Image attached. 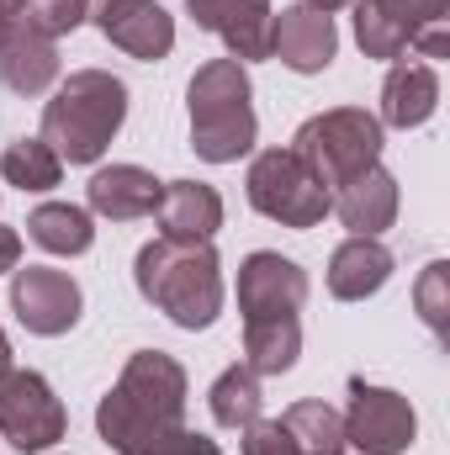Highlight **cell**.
Segmentation results:
<instances>
[{
    "label": "cell",
    "instance_id": "6",
    "mask_svg": "<svg viewBox=\"0 0 450 455\" xmlns=\"http://www.w3.org/2000/svg\"><path fill=\"white\" fill-rule=\"evenodd\" d=\"M249 207L281 228H318L334 212V196L318 186V175L292 148H265L249 164Z\"/></svg>",
    "mask_w": 450,
    "mask_h": 455
},
{
    "label": "cell",
    "instance_id": "7",
    "mask_svg": "<svg viewBox=\"0 0 450 455\" xmlns=\"http://www.w3.org/2000/svg\"><path fill=\"white\" fill-rule=\"evenodd\" d=\"M64 429H69V413L37 371H11L0 381V435L11 440V451H53L64 440Z\"/></svg>",
    "mask_w": 450,
    "mask_h": 455
},
{
    "label": "cell",
    "instance_id": "23",
    "mask_svg": "<svg viewBox=\"0 0 450 455\" xmlns=\"http://www.w3.org/2000/svg\"><path fill=\"white\" fill-rule=\"evenodd\" d=\"M286 435L297 440V455H344V419H339L329 403L318 397H302L281 413Z\"/></svg>",
    "mask_w": 450,
    "mask_h": 455
},
{
    "label": "cell",
    "instance_id": "16",
    "mask_svg": "<svg viewBox=\"0 0 450 455\" xmlns=\"http://www.w3.org/2000/svg\"><path fill=\"white\" fill-rule=\"evenodd\" d=\"M435 107H440V75H435V64H424V59H392L376 122L408 132V127H424L435 116Z\"/></svg>",
    "mask_w": 450,
    "mask_h": 455
},
{
    "label": "cell",
    "instance_id": "17",
    "mask_svg": "<svg viewBox=\"0 0 450 455\" xmlns=\"http://www.w3.org/2000/svg\"><path fill=\"white\" fill-rule=\"evenodd\" d=\"M334 212L355 238H376L382 228H392V218H398V180L382 164L360 170L355 180H344L334 191Z\"/></svg>",
    "mask_w": 450,
    "mask_h": 455
},
{
    "label": "cell",
    "instance_id": "22",
    "mask_svg": "<svg viewBox=\"0 0 450 455\" xmlns=\"http://www.w3.org/2000/svg\"><path fill=\"white\" fill-rule=\"evenodd\" d=\"M302 355V323L297 313H270V318H244V365L254 376H286Z\"/></svg>",
    "mask_w": 450,
    "mask_h": 455
},
{
    "label": "cell",
    "instance_id": "2",
    "mask_svg": "<svg viewBox=\"0 0 450 455\" xmlns=\"http://www.w3.org/2000/svg\"><path fill=\"white\" fill-rule=\"evenodd\" d=\"M122 116H127V85L107 69H80L43 107L37 138L59 154V164H96L117 138Z\"/></svg>",
    "mask_w": 450,
    "mask_h": 455
},
{
    "label": "cell",
    "instance_id": "21",
    "mask_svg": "<svg viewBox=\"0 0 450 455\" xmlns=\"http://www.w3.org/2000/svg\"><path fill=\"white\" fill-rule=\"evenodd\" d=\"M0 80L16 96H43L59 80V48H53V37H37V32H27L16 21L5 32V43H0Z\"/></svg>",
    "mask_w": 450,
    "mask_h": 455
},
{
    "label": "cell",
    "instance_id": "5",
    "mask_svg": "<svg viewBox=\"0 0 450 455\" xmlns=\"http://www.w3.org/2000/svg\"><path fill=\"white\" fill-rule=\"evenodd\" d=\"M355 43L366 48V59H403L408 48L446 59L450 0H355Z\"/></svg>",
    "mask_w": 450,
    "mask_h": 455
},
{
    "label": "cell",
    "instance_id": "9",
    "mask_svg": "<svg viewBox=\"0 0 450 455\" xmlns=\"http://www.w3.org/2000/svg\"><path fill=\"white\" fill-rule=\"evenodd\" d=\"M419 435L414 403L387 392V387H366L350 381V413H344V445L360 455H403Z\"/></svg>",
    "mask_w": 450,
    "mask_h": 455
},
{
    "label": "cell",
    "instance_id": "18",
    "mask_svg": "<svg viewBox=\"0 0 450 455\" xmlns=\"http://www.w3.org/2000/svg\"><path fill=\"white\" fill-rule=\"evenodd\" d=\"M159 180L149 175V170H138V164H112V170H96L91 175V186H85V202H91V212H101V218H112V223H138V218H149L154 207H159Z\"/></svg>",
    "mask_w": 450,
    "mask_h": 455
},
{
    "label": "cell",
    "instance_id": "32",
    "mask_svg": "<svg viewBox=\"0 0 450 455\" xmlns=\"http://www.w3.org/2000/svg\"><path fill=\"white\" fill-rule=\"evenodd\" d=\"M11 376V339H5V329H0V381Z\"/></svg>",
    "mask_w": 450,
    "mask_h": 455
},
{
    "label": "cell",
    "instance_id": "20",
    "mask_svg": "<svg viewBox=\"0 0 450 455\" xmlns=\"http://www.w3.org/2000/svg\"><path fill=\"white\" fill-rule=\"evenodd\" d=\"M154 212H159L165 238H213L223 228V196L202 180H170Z\"/></svg>",
    "mask_w": 450,
    "mask_h": 455
},
{
    "label": "cell",
    "instance_id": "11",
    "mask_svg": "<svg viewBox=\"0 0 450 455\" xmlns=\"http://www.w3.org/2000/svg\"><path fill=\"white\" fill-rule=\"evenodd\" d=\"M85 21H96L107 43H117L127 59H143V64L175 48V21L154 0H85Z\"/></svg>",
    "mask_w": 450,
    "mask_h": 455
},
{
    "label": "cell",
    "instance_id": "31",
    "mask_svg": "<svg viewBox=\"0 0 450 455\" xmlns=\"http://www.w3.org/2000/svg\"><path fill=\"white\" fill-rule=\"evenodd\" d=\"M21 5L27 0H0V27H16L21 21Z\"/></svg>",
    "mask_w": 450,
    "mask_h": 455
},
{
    "label": "cell",
    "instance_id": "8",
    "mask_svg": "<svg viewBox=\"0 0 450 455\" xmlns=\"http://www.w3.org/2000/svg\"><path fill=\"white\" fill-rule=\"evenodd\" d=\"M107 397H112L122 413H133V419H149V424H186V371H181V360L165 355V349H138V355L122 365V376H117V387Z\"/></svg>",
    "mask_w": 450,
    "mask_h": 455
},
{
    "label": "cell",
    "instance_id": "33",
    "mask_svg": "<svg viewBox=\"0 0 450 455\" xmlns=\"http://www.w3.org/2000/svg\"><path fill=\"white\" fill-rule=\"evenodd\" d=\"M302 5H313V11H324V16H329V11H339V5H350V0H302Z\"/></svg>",
    "mask_w": 450,
    "mask_h": 455
},
{
    "label": "cell",
    "instance_id": "24",
    "mask_svg": "<svg viewBox=\"0 0 450 455\" xmlns=\"http://www.w3.org/2000/svg\"><path fill=\"white\" fill-rule=\"evenodd\" d=\"M27 233L48 249V254H85L96 228H91V212L85 207H69V202H43L32 218H27Z\"/></svg>",
    "mask_w": 450,
    "mask_h": 455
},
{
    "label": "cell",
    "instance_id": "26",
    "mask_svg": "<svg viewBox=\"0 0 450 455\" xmlns=\"http://www.w3.org/2000/svg\"><path fill=\"white\" fill-rule=\"evenodd\" d=\"M0 175H5L11 186H21V191H53L59 175H64V164H59V154H53L43 138H16V143L0 154Z\"/></svg>",
    "mask_w": 450,
    "mask_h": 455
},
{
    "label": "cell",
    "instance_id": "15",
    "mask_svg": "<svg viewBox=\"0 0 450 455\" xmlns=\"http://www.w3.org/2000/svg\"><path fill=\"white\" fill-rule=\"evenodd\" d=\"M270 53L297 69V75H318L329 69L339 53V32L334 16L313 11V5H286L281 16H270Z\"/></svg>",
    "mask_w": 450,
    "mask_h": 455
},
{
    "label": "cell",
    "instance_id": "10",
    "mask_svg": "<svg viewBox=\"0 0 450 455\" xmlns=\"http://www.w3.org/2000/svg\"><path fill=\"white\" fill-rule=\"evenodd\" d=\"M80 286L75 275L64 270H48V265H27V270H11V313L21 318L27 334H43V339H59L80 323Z\"/></svg>",
    "mask_w": 450,
    "mask_h": 455
},
{
    "label": "cell",
    "instance_id": "30",
    "mask_svg": "<svg viewBox=\"0 0 450 455\" xmlns=\"http://www.w3.org/2000/svg\"><path fill=\"white\" fill-rule=\"evenodd\" d=\"M16 265H21V238H16V228L0 223V275L16 270Z\"/></svg>",
    "mask_w": 450,
    "mask_h": 455
},
{
    "label": "cell",
    "instance_id": "29",
    "mask_svg": "<svg viewBox=\"0 0 450 455\" xmlns=\"http://www.w3.org/2000/svg\"><path fill=\"white\" fill-rule=\"evenodd\" d=\"M244 455H297V440L286 435L281 419H254L244 429Z\"/></svg>",
    "mask_w": 450,
    "mask_h": 455
},
{
    "label": "cell",
    "instance_id": "4",
    "mask_svg": "<svg viewBox=\"0 0 450 455\" xmlns=\"http://www.w3.org/2000/svg\"><path fill=\"white\" fill-rule=\"evenodd\" d=\"M292 154L318 175V186L334 196L344 180L371 170L382 159V122L366 107H334L324 116H308L292 138Z\"/></svg>",
    "mask_w": 450,
    "mask_h": 455
},
{
    "label": "cell",
    "instance_id": "25",
    "mask_svg": "<svg viewBox=\"0 0 450 455\" xmlns=\"http://www.w3.org/2000/svg\"><path fill=\"white\" fill-rule=\"evenodd\" d=\"M213 419L223 424V429H249L254 419H260V408H265V397H260V376L249 371V365H228L223 376L213 381Z\"/></svg>",
    "mask_w": 450,
    "mask_h": 455
},
{
    "label": "cell",
    "instance_id": "28",
    "mask_svg": "<svg viewBox=\"0 0 450 455\" xmlns=\"http://www.w3.org/2000/svg\"><path fill=\"white\" fill-rule=\"evenodd\" d=\"M446 259H435L430 270H424V281H419V313H424V323L435 329V334H446Z\"/></svg>",
    "mask_w": 450,
    "mask_h": 455
},
{
    "label": "cell",
    "instance_id": "12",
    "mask_svg": "<svg viewBox=\"0 0 450 455\" xmlns=\"http://www.w3.org/2000/svg\"><path fill=\"white\" fill-rule=\"evenodd\" d=\"M96 429H101V440H107L117 455H223L218 440H207V435H197V429H186V424H149V419H133V413L117 408L112 397H101Z\"/></svg>",
    "mask_w": 450,
    "mask_h": 455
},
{
    "label": "cell",
    "instance_id": "1",
    "mask_svg": "<svg viewBox=\"0 0 450 455\" xmlns=\"http://www.w3.org/2000/svg\"><path fill=\"white\" fill-rule=\"evenodd\" d=\"M138 291L181 329H213L223 313V265L213 238H154L133 259Z\"/></svg>",
    "mask_w": 450,
    "mask_h": 455
},
{
    "label": "cell",
    "instance_id": "27",
    "mask_svg": "<svg viewBox=\"0 0 450 455\" xmlns=\"http://www.w3.org/2000/svg\"><path fill=\"white\" fill-rule=\"evenodd\" d=\"M85 21V0H27L21 5V27L37 37H64Z\"/></svg>",
    "mask_w": 450,
    "mask_h": 455
},
{
    "label": "cell",
    "instance_id": "19",
    "mask_svg": "<svg viewBox=\"0 0 450 455\" xmlns=\"http://www.w3.org/2000/svg\"><path fill=\"white\" fill-rule=\"evenodd\" d=\"M392 281V249L376 238H344L329 259V291L339 302H366Z\"/></svg>",
    "mask_w": 450,
    "mask_h": 455
},
{
    "label": "cell",
    "instance_id": "3",
    "mask_svg": "<svg viewBox=\"0 0 450 455\" xmlns=\"http://www.w3.org/2000/svg\"><path fill=\"white\" fill-rule=\"evenodd\" d=\"M191 148L207 164H233L254 148V107H249V75L238 59H207L191 75Z\"/></svg>",
    "mask_w": 450,
    "mask_h": 455
},
{
    "label": "cell",
    "instance_id": "14",
    "mask_svg": "<svg viewBox=\"0 0 450 455\" xmlns=\"http://www.w3.org/2000/svg\"><path fill=\"white\" fill-rule=\"evenodd\" d=\"M191 21L228 43V59H270V0H186Z\"/></svg>",
    "mask_w": 450,
    "mask_h": 455
},
{
    "label": "cell",
    "instance_id": "13",
    "mask_svg": "<svg viewBox=\"0 0 450 455\" xmlns=\"http://www.w3.org/2000/svg\"><path fill=\"white\" fill-rule=\"evenodd\" d=\"M308 302V270L286 254H249L238 265V313L244 318H270V313H297Z\"/></svg>",
    "mask_w": 450,
    "mask_h": 455
}]
</instances>
